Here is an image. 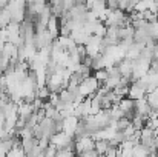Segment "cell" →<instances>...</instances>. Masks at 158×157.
<instances>
[{
	"label": "cell",
	"mask_w": 158,
	"mask_h": 157,
	"mask_svg": "<svg viewBox=\"0 0 158 157\" xmlns=\"http://www.w3.org/2000/svg\"><path fill=\"white\" fill-rule=\"evenodd\" d=\"M100 85H102V83L95 79V76L91 74V76H88V77L80 83L78 91H80V94L85 96V97H88V96H95V93L98 91Z\"/></svg>",
	"instance_id": "obj_1"
},
{
	"label": "cell",
	"mask_w": 158,
	"mask_h": 157,
	"mask_svg": "<svg viewBox=\"0 0 158 157\" xmlns=\"http://www.w3.org/2000/svg\"><path fill=\"white\" fill-rule=\"evenodd\" d=\"M146 94H148L146 88H143V86L138 85L137 82L131 83V88H129V94H127V97H131V99H134V100H138V99L146 97Z\"/></svg>",
	"instance_id": "obj_2"
},
{
	"label": "cell",
	"mask_w": 158,
	"mask_h": 157,
	"mask_svg": "<svg viewBox=\"0 0 158 157\" xmlns=\"http://www.w3.org/2000/svg\"><path fill=\"white\" fill-rule=\"evenodd\" d=\"M151 111H152V106H151V103L148 102L146 97L135 100V112H137L138 116H146V117H148Z\"/></svg>",
	"instance_id": "obj_3"
},
{
	"label": "cell",
	"mask_w": 158,
	"mask_h": 157,
	"mask_svg": "<svg viewBox=\"0 0 158 157\" xmlns=\"http://www.w3.org/2000/svg\"><path fill=\"white\" fill-rule=\"evenodd\" d=\"M71 37L77 42V45H80V43H86L88 40H89V34L86 33V29L81 26V28H77V29H72V33H71Z\"/></svg>",
	"instance_id": "obj_4"
},
{
	"label": "cell",
	"mask_w": 158,
	"mask_h": 157,
	"mask_svg": "<svg viewBox=\"0 0 158 157\" xmlns=\"http://www.w3.org/2000/svg\"><path fill=\"white\" fill-rule=\"evenodd\" d=\"M34 112V105L32 103H28V102H22L19 105V117L23 119L26 122V119Z\"/></svg>",
	"instance_id": "obj_5"
},
{
	"label": "cell",
	"mask_w": 158,
	"mask_h": 157,
	"mask_svg": "<svg viewBox=\"0 0 158 157\" xmlns=\"http://www.w3.org/2000/svg\"><path fill=\"white\" fill-rule=\"evenodd\" d=\"M12 20V15H11V11L5 6V8H0V29L6 28L9 25V22Z\"/></svg>",
	"instance_id": "obj_6"
},
{
	"label": "cell",
	"mask_w": 158,
	"mask_h": 157,
	"mask_svg": "<svg viewBox=\"0 0 158 157\" xmlns=\"http://www.w3.org/2000/svg\"><path fill=\"white\" fill-rule=\"evenodd\" d=\"M107 148H109V142H107L106 139H98V140H95V150H97V153H98L100 156H105L106 151H107Z\"/></svg>",
	"instance_id": "obj_7"
},
{
	"label": "cell",
	"mask_w": 158,
	"mask_h": 157,
	"mask_svg": "<svg viewBox=\"0 0 158 157\" xmlns=\"http://www.w3.org/2000/svg\"><path fill=\"white\" fill-rule=\"evenodd\" d=\"M9 65H11V55L2 52V54H0V74H3V72L8 69Z\"/></svg>",
	"instance_id": "obj_8"
},
{
	"label": "cell",
	"mask_w": 158,
	"mask_h": 157,
	"mask_svg": "<svg viewBox=\"0 0 158 157\" xmlns=\"http://www.w3.org/2000/svg\"><path fill=\"white\" fill-rule=\"evenodd\" d=\"M146 120H148L146 116H138V114H137L131 122H132V125H134L137 129H143V128L146 126Z\"/></svg>",
	"instance_id": "obj_9"
},
{
	"label": "cell",
	"mask_w": 158,
	"mask_h": 157,
	"mask_svg": "<svg viewBox=\"0 0 158 157\" xmlns=\"http://www.w3.org/2000/svg\"><path fill=\"white\" fill-rule=\"evenodd\" d=\"M94 76H95V79L103 85L106 80H107V77H109V72H107V69L106 68H102V69H97V71H94Z\"/></svg>",
	"instance_id": "obj_10"
},
{
	"label": "cell",
	"mask_w": 158,
	"mask_h": 157,
	"mask_svg": "<svg viewBox=\"0 0 158 157\" xmlns=\"http://www.w3.org/2000/svg\"><path fill=\"white\" fill-rule=\"evenodd\" d=\"M49 94H51V89L48 88V85H43V86H39L37 88V97H40L42 100H48V97H49Z\"/></svg>",
	"instance_id": "obj_11"
},
{
	"label": "cell",
	"mask_w": 158,
	"mask_h": 157,
	"mask_svg": "<svg viewBox=\"0 0 158 157\" xmlns=\"http://www.w3.org/2000/svg\"><path fill=\"white\" fill-rule=\"evenodd\" d=\"M146 99H148V102L151 103V106H152L154 109H158V94L155 91L148 93V94H146Z\"/></svg>",
	"instance_id": "obj_12"
},
{
	"label": "cell",
	"mask_w": 158,
	"mask_h": 157,
	"mask_svg": "<svg viewBox=\"0 0 158 157\" xmlns=\"http://www.w3.org/2000/svg\"><path fill=\"white\" fill-rule=\"evenodd\" d=\"M48 102L52 103V105H57L60 102V94H58V93H51L49 97H48Z\"/></svg>",
	"instance_id": "obj_13"
},
{
	"label": "cell",
	"mask_w": 158,
	"mask_h": 157,
	"mask_svg": "<svg viewBox=\"0 0 158 157\" xmlns=\"http://www.w3.org/2000/svg\"><path fill=\"white\" fill-rule=\"evenodd\" d=\"M80 156H85V157H91L92 156V157H95V156H100V154L97 153V150H95V148H92V150H86V151H83Z\"/></svg>",
	"instance_id": "obj_14"
},
{
	"label": "cell",
	"mask_w": 158,
	"mask_h": 157,
	"mask_svg": "<svg viewBox=\"0 0 158 157\" xmlns=\"http://www.w3.org/2000/svg\"><path fill=\"white\" fill-rule=\"evenodd\" d=\"M77 2H86V0H77Z\"/></svg>",
	"instance_id": "obj_15"
}]
</instances>
